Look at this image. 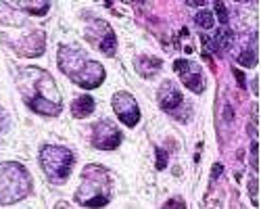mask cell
Wrapping results in <instances>:
<instances>
[{"instance_id": "obj_4", "label": "cell", "mask_w": 261, "mask_h": 209, "mask_svg": "<svg viewBox=\"0 0 261 209\" xmlns=\"http://www.w3.org/2000/svg\"><path fill=\"white\" fill-rule=\"evenodd\" d=\"M75 201L86 207H102L109 203V174L100 165H88L84 170Z\"/></svg>"}, {"instance_id": "obj_14", "label": "cell", "mask_w": 261, "mask_h": 209, "mask_svg": "<svg viewBox=\"0 0 261 209\" xmlns=\"http://www.w3.org/2000/svg\"><path fill=\"white\" fill-rule=\"evenodd\" d=\"M94 111V98L88 96V94H84L80 98H75L71 102V113L75 117H86V115H90Z\"/></svg>"}, {"instance_id": "obj_12", "label": "cell", "mask_w": 261, "mask_h": 209, "mask_svg": "<svg viewBox=\"0 0 261 209\" xmlns=\"http://www.w3.org/2000/svg\"><path fill=\"white\" fill-rule=\"evenodd\" d=\"M161 59H157V57H140L138 61H136V69H138V73L142 75V77H146V80H150V77H155L157 75V71L161 69Z\"/></svg>"}, {"instance_id": "obj_23", "label": "cell", "mask_w": 261, "mask_h": 209, "mask_svg": "<svg viewBox=\"0 0 261 209\" xmlns=\"http://www.w3.org/2000/svg\"><path fill=\"white\" fill-rule=\"evenodd\" d=\"M234 75H236V82H238V86L241 88H245V75L238 71V69H234Z\"/></svg>"}, {"instance_id": "obj_6", "label": "cell", "mask_w": 261, "mask_h": 209, "mask_svg": "<svg viewBox=\"0 0 261 209\" xmlns=\"http://www.w3.org/2000/svg\"><path fill=\"white\" fill-rule=\"evenodd\" d=\"M86 40L94 44L100 53H105L107 57H113L115 55V46H117V40H115V34L111 30V25L105 23V21H92L90 30L86 32Z\"/></svg>"}, {"instance_id": "obj_11", "label": "cell", "mask_w": 261, "mask_h": 209, "mask_svg": "<svg viewBox=\"0 0 261 209\" xmlns=\"http://www.w3.org/2000/svg\"><path fill=\"white\" fill-rule=\"evenodd\" d=\"M157 98H159L161 109H165V111H173L176 107H180V104H182V92L173 86V82H169V80H165L159 86Z\"/></svg>"}, {"instance_id": "obj_20", "label": "cell", "mask_w": 261, "mask_h": 209, "mask_svg": "<svg viewBox=\"0 0 261 209\" xmlns=\"http://www.w3.org/2000/svg\"><path fill=\"white\" fill-rule=\"evenodd\" d=\"M257 142L251 144V165L255 167V170H259V149H257Z\"/></svg>"}, {"instance_id": "obj_18", "label": "cell", "mask_w": 261, "mask_h": 209, "mask_svg": "<svg viewBox=\"0 0 261 209\" xmlns=\"http://www.w3.org/2000/svg\"><path fill=\"white\" fill-rule=\"evenodd\" d=\"M238 63H241V65H245V67H253L255 63H257L255 50H253V48H249V50L241 53V55H238Z\"/></svg>"}, {"instance_id": "obj_21", "label": "cell", "mask_w": 261, "mask_h": 209, "mask_svg": "<svg viewBox=\"0 0 261 209\" xmlns=\"http://www.w3.org/2000/svg\"><path fill=\"white\" fill-rule=\"evenodd\" d=\"M155 153H157V167H159V170H163V167L167 165V153L163 149H157Z\"/></svg>"}, {"instance_id": "obj_19", "label": "cell", "mask_w": 261, "mask_h": 209, "mask_svg": "<svg viewBox=\"0 0 261 209\" xmlns=\"http://www.w3.org/2000/svg\"><path fill=\"white\" fill-rule=\"evenodd\" d=\"M215 11H217V17H220L222 23H228V11H226L222 0H217V3H215Z\"/></svg>"}, {"instance_id": "obj_8", "label": "cell", "mask_w": 261, "mask_h": 209, "mask_svg": "<svg viewBox=\"0 0 261 209\" xmlns=\"http://www.w3.org/2000/svg\"><path fill=\"white\" fill-rule=\"evenodd\" d=\"M113 109L127 128H134L140 119V107H138L136 98L129 92H117L113 96Z\"/></svg>"}, {"instance_id": "obj_3", "label": "cell", "mask_w": 261, "mask_h": 209, "mask_svg": "<svg viewBox=\"0 0 261 209\" xmlns=\"http://www.w3.org/2000/svg\"><path fill=\"white\" fill-rule=\"evenodd\" d=\"M32 191V180L23 165L15 161L0 163V205H13L28 197Z\"/></svg>"}, {"instance_id": "obj_10", "label": "cell", "mask_w": 261, "mask_h": 209, "mask_svg": "<svg viewBox=\"0 0 261 209\" xmlns=\"http://www.w3.org/2000/svg\"><path fill=\"white\" fill-rule=\"evenodd\" d=\"M13 48L23 57H40L44 53V34L40 30H30L21 40H11Z\"/></svg>"}, {"instance_id": "obj_17", "label": "cell", "mask_w": 261, "mask_h": 209, "mask_svg": "<svg viewBox=\"0 0 261 209\" xmlns=\"http://www.w3.org/2000/svg\"><path fill=\"white\" fill-rule=\"evenodd\" d=\"M194 21H197V25H201L203 30H211V28H213V23H215L213 13H209V11H201V13H197Z\"/></svg>"}, {"instance_id": "obj_16", "label": "cell", "mask_w": 261, "mask_h": 209, "mask_svg": "<svg viewBox=\"0 0 261 209\" xmlns=\"http://www.w3.org/2000/svg\"><path fill=\"white\" fill-rule=\"evenodd\" d=\"M232 44V32L230 30H220L215 34V48H230Z\"/></svg>"}, {"instance_id": "obj_22", "label": "cell", "mask_w": 261, "mask_h": 209, "mask_svg": "<svg viewBox=\"0 0 261 209\" xmlns=\"http://www.w3.org/2000/svg\"><path fill=\"white\" fill-rule=\"evenodd\" d=\"M9 128V115L5 109H0V132H5Z\"/></svg>"}, {"instance_id": "obj_15", "label": "cell", "mask_w": 261, "mask_h": 209, "mask_svg": "<svg viewBox=\"0 0 261 209\" xmlns=\"http://www.w3.org/2000/svg\"><path fill=\"white\" fill-rule=\"evenodd\" d=\"M0 23H7V25H23V17H15V11L0 5Z\"/></svg>"}, {"instance_id": "obj_24", "label": "cell", "mask_w": 261, "mask_h": 209, "mask_svg": "<svg viewBox=\"0 0 261 209\" xmlns=\"http://www.w3.org/2000/svg\"><path fill=\"white\" fill-rule=\"evenodd\" d=\"M222 172H224V167H222V165H215V167H213V174H211V180H215Z\"/></svg>"}, {"instance_id": "obj_9", "label": "cell", "mask_w": 261, "mask_h": 209, "mask_svg": "<svg viewBox=\"0 0 261 209\" xmlns=\"http://www.w3.org/2000/svg\"><path fill=\"white\" fill-rule=\"evenodd\" d=\"M173 71H176L182 80V84L186 88H190L192 92L201 94L205 90V80H203V73L197 65H192L190 61L186 59H178L176 63H173Z\"/></svg>"}, {"instance_id": "obj_2", "label": "cell", "mask_w": 261, "mask_h": 209, "mask_svg": "<svg viewBox=\"0 0 261 209\" xmlns=\"http://www.w3.org/2000/svg\"><path fill=\"white\" fill-rule=\"evenodd\" d=\"M57 59L61 71L82 88H98L105 80V67L77 46L63 44Z\"/></svg>"}, {"instance_id": "obj_27", "label": "cell", "mask_w": 261, "mask_h": 209, "mask_svg": "<svg viewBox=\"0 0 261 209\" xmlns=\"http://www.w3.org/2000/svg\"><path fill=\"white\" fill-rule=\"evenodd\" d=\"M140 3H142V0H140Z\"/></svg>"}, {"instance_id": "obj_5", "label": "cell", "mask_w": 261, "mask_h": 209, "mask_svg": "<svg viewBox=\"0 0 261 209\" xmlns=\"http://www.w3.org/2000/svg\"><path fill=\"white\" fill-rule=\"evenodd\" d=\"M40 163H42L44 174L53 182H65L73 170L75 155H73V151L67 149V146L46 144V146H42V151H40Z\"/></svg>"}, {"instance_id": "obj_26", "label": "cell", "mask_w": 261, "mask_h": 209, "mask_svg": "<svg viewBox=\"0 0 261 209\" xmlns=\"http://www.w3.org/2000/svg\"><path fill=\"white\" fill-rule=\"evenodd\" d=\"M165 207H184V203L182 201H167Z\"/></svg>"}, {"instance_id": "obj_7", "label": "cell", "mask_w": 261, "mask_h": 209, "mask_svg": "<svg viewBox=\"0 0 261 209\" xmlns=\"http://www.w3.org/2000/svg\"><path fill=\"white\" fill-rule=\"evenodd\" d=\"M121 130H117V125L111 121H98L94 125V132H92V144L96 149L102 151H113L121 144Z\"/></svg>"}, {"instance_id": "obj_1", "label": "cell", "mask_w": 261, "mask_h": 209, "mask_svg": "<svg viewBox=\"0 0 261 209\" xmlns=\"http://www.w3.org/2000/svg\"><path fill=\"white\" fill-rule=\"evenodd\" d=\"M17 86L23 94L28 107L42 115H59L63 102L53 75L38 67H25L17 75Z\"/></svg>"}, {"instance_id": "obj_13", "label": "cell", "mask_w": 261, "mask_h": 209, "mask_svg": "<svg viewBox=\"0 0 261 209\" xmlns=\"http://www.w3.org/2000/svg\"><path fill=\"white\" fill-rule=\"evenodd\" d=\"M13 5H17L19 9H23L30 15H46L50 0H11Z\"/></svg>"}, {"instance_id": "obj_25", "label": "cell", "mask_w": 261, "mask_h": 209, "mask_svg": "<svg viewBox=\"0 0 261 209\" xmlns=\"http://www.w3.org/2000/svg\"><path fill=\"white\" fill-rule=\"evenodd\" d=\"M190 7H205V0H186Z\"/></svg>"}]
</instances>
